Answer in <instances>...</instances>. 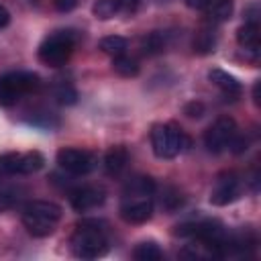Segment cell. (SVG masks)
Segmentation results:
<instances>
[{"instance_id":"obj_1","label":"cell","mask_w":261,"mask_h":261,"mask_svg":"<svg viewBox=\"0 0 261 261\" xmlns=\"http://www.w3.org/2000/svg\"><path fill=\"white\" fill-rule=\"evenodd\" d=\"M155 181L147 175H137L128 179L120 196V216L128 224H143L153 214Z\"/></svg>"},{"instance_id":"obj_2","label":"cell","mask_w":261,"mask_h":261,"mask_svg":"<svg viewBox=\"0 0 261 261\" xmlns=\"http://www.w3.org/2000/svg\"><path fill=\"white\" fill-rule=\"evenodd\" d=\"M71 253L80 259H98L106 255L110 247L108 224L98 218H84L75 224L71 234Z\"/></svg>"},{"instance_id":"obj_3","label":"cell","mask_w":261,"mask_h":261,"mask_svg":"<svg viewBox=\"0 0 261 261\" xmlns=\"http://www.w3.org/2000/svg\"><path fill=\"white\" fill-rule=\"evenodd\" d=\"M61 220V206L49 200H33L22 208V224L29 234L43 239L53 234Z\"/></svg>"},{"instance_id":"obj_4","label":"cell","mask_w":261,"mask_h":261,"mask_svg":"<svg viewBox=\"0 0 261 261\" xmlns=\"http://www.w3.org/2000/svg\"><path fill=\"white\" fill-rule=\"evenodd\" d=\"M77 45V35L71 29H59L49 33L39 45V61L47 67H61L69 61L73 49Z\"/></svg>"},{"instance_id":"obj_5","label":"cell","mask_w":261,"mask_h":261,"mask_svg":"<svg viewBox=\"0 0 261 261\" xmlns=\"http://www.w3.org/2000/svg\"><path fill=\"white\" fill-rule=\"evenodd\" d=\"M151 147L159 159H173L190 147V137L175 122H159L151 128Z\"/></svg>"},{"instance_id":"obj_6","label":"cell","mask_w":261,"mask_h":261,"mask_svg":"<svg viewBox=\"0 0 261 261\" xmlns=\"http://www.w3.org/2000/svg\"><path fill=\"white\" fill-rule=\"evenodd\" d=\"M41 86V77L33 71H8L0 75V106L10 108L20 102L24 96L37 92Z\"/></svg>"},{"instance_id":"obj_7","label":"cell","mask_w":261,"mask_h":261,"mask_svg":"<svg viewBox=\"0 0 261 261\" xmlns=\"http://www.w3.org/2000/svg\"><path fill=\"white\" fill-rule=\"evenodd\" d=\"M245 190V179L237 171H224L216 175L212 190H210V202L214 206H226L237 202L243 196Z\"/></svg>"},{"instance_id":"obj_8","label":"cell","mask_w":261,"mask_h":261,"mask_svg":"<svg viewBox=\"0 0 261 261\" xmlns=\"http://www.w3.org/2000/svg\"><path fill=\"white\" fill-rule=\"evenodd\" d=\"M45 165V157L39 151L6 153L0 157V169L6 175H31Z\"/></svg>"},{"instance_id":"obj_9","label":"cell","mask_w":261,"mask_h":261,"mask_svg":"<svg viewBox=\"0 0 261 261\" xmlns=\"http://www.w3.org/2000/svg\"><path fill=\"white\" fill-rule=\"evenodd\" d=\"M57 163L69 175H88L96 167V155L86 149L63 147L57 151Z\"/></svg>"},{"instance_id":"obj_10","label":"cell","mask_w":261,"mask_h":261,"mask_svg":"<svg viewBox=\"0 0 261 261\" xmlns=\"http://www.w3.org/2000/svg\"><path fill=\"white\" fill-rule=\"evenodd\" d=\"M234 135H237V122L230 116H220L206 128L204 145L210 153H222L228 149Z\"/></svg>"},{"instance_id":"obj_11","label":"cell","mask_w":261,"mask_h":261,"mask_svg":"<svg viewBox=\"0 0 261 261\" xmlns=\"http://www.w3.org/2000/svg\"><path fill=\"white\" fill-rule=\"evenodd\" d=\"M106 200V194L102 188L96 186H77L69 192V204L75 212H88L98 208Z\"/></svg>"},{"instance_id":"obj_12","label":"cell","mask_w":261,"mask_h":261,"mask_svg":"<svg viewBox=\"0 0 261 261\" xmlns=\"http://www.w3.org/2000/svg\"><path fill=\"white\" fill-rule=\"evenodd\" d=\"M237 43L245 51L247 57L257 59L261 51V41H259V20H245V24L237 31Z\"/></svg>"},{"instance_id":"obj_13","label":"cell","mask_w":261,"mask_h":261,"mask_svg":"<svg viewBox=\"0 0 261 261\" xmlns=\"http://www.w3.org/2000/svg\"><path fill=\"white\" fill-rule=\"evenodd\" d=\"M208 80L222 92V96H224L226 100H237V98L241 96V92H243L239 80H237L234 75H230L228 71H224V69H218V67L210 69V71H208Z\"/></svg>"},{"instance_id":"obj_14","label":"cell","mask_w":261,"mask_h":261,"mask_svg":"<svg viewBox=\"0 0 261 261\" xmlns=\"http://www.w3.org/2000/svg\"><path fill=\"white\" fill-rule=\"evenodd\" d=\"M216 43H218V33H216L214 24L208 22V24L200 27L194 35V53H198V55L214 53Z\"/></svg>"},{"instance_id":"obj_15","label":"cell","mask_w":261,"mask_h":261,"mask_svg":"<svg viewBox=\"0 0 261 261\" xmlns=\"http://www.w3.org/2000/svg\"><path fill=\"white\" fill-rule=\"evenodd\" d=\"M126 163H128V151L124 145H116V147H110L104 155V167H106V173L108 175H118L126 169Z\"/></svg>"},{"instance_id":"obj_16","label":"cell","mask_w":261,"mask_h":261,"mask_svg":"<svg viewBox=\"0 0 261 261\" xmlns=\"http://www.w3.org/2000/svg\"><path fill=\"white\" fill-rule=\"evenodd\" d=\"M204 10L208 16V22L212 24L224 22L232 16V0H212Z\"/></svg>"},{"instance_id":"obj_17","label":"cell","mask_w":261,"mask_h":261,"mask_svg":"<svg viewBox=\"0 0 261 261\" xmlns=\"http://www.w3.org/2000/svg\"><path fill=\"white\" fill-rule=\"evenodd\" d=\"M165 47H167V33L163 31H153L141 39V49L145 55H157L165 51Z\"/></svg>"},{"instance_id":"obj_18","label":"cell","mask_w":261,"mask_h":261,"mask_svg":"<svg viewBox=\"0 0 261 261\" xmlns=\"http://www.w3.org/2000/svg\"><path fill=\"white\" fill-rule=\"evenodd\" d=\"M98 47H100L102 53H106V55H110V57H118V55L126 53L128 41H126L124 37H120V35H108V37L100 39Z\"/></svg>"},{"instance_id":"obj_19","label":"cell","mask_w":261,"mask_h":261,"mask_svg":"<svg viewBox=\"0 0 261 261\" xmlns=\"http://www.w3.org/2000/svg\"><path fill=\"white\" fill-rule=\"evenodd\" d=\"M133 257L137 261H161L163 259V251L157 243L153 241H143L133 249Z\"/></svg>"},{"instance_id":"obj_20","label":"cell","mask_w":261,"mask_h":261,"mask_svg":"<svg viewBox=\"0 0 261 261\" xmlns=\"http://www.w3.org/2000/svg\"><path fill=\"white\" fill-rule=\"evenodd\" d=\"M112 69L122 77H135L139 75V61L135 57H128L126 53L112 57Z\"/></svg>"},{"instance_id":"obj_21","label":"cell","mask_w":261,"mask_h":261,"mask_svg":"<svg viewBox=\"0 0 261 261\" xmlns=\"http://www.w3.org/2000/svg\"><path fill=\"white\" fill-rule=\"evenodd\" d=\"M120 12V0H96L92 4V14L98 20H108Z\"/></svg>"},{"instance_id":"obj_22","label":"cell","mask_w":261,"mask_h":261,"mask_svg":"<svg viewBox=\"0 0 261 261\" xmlns=\"http://www.w3.org/2000/svg\"><path fill=\"white\" fill-rule=\"evenodd\" d=\"M53 98H55V102H59L63 106H71V104L77 102V92L71 84L63 82V84H57L53 88Z\"/></svg>"},{"instance_id":"obj_23","label":"cell","mask_w":261,"mask_h":261,"mask_svg":"<svg viewBox=\"0 0 261 261\" xmlns=\"http://www.w3.org/2000/svg\"><path fill=\"white\" fill-rule=\"evenodd\" d=\"M181 194L175 188H165V196H161V206L165 210H175L181 206Z\"/></svg>"},{"instance_id":"obj_24","label":"cell","mask_w":261,"mask_h":261,"mask_svg":"<svg viewBox=\"0 0 261 261\" xmlns=\"http://www.w3.org/2000/svg\"><path fill=\"white\" fill-rule=\"evenodd\" d=\"M141 4H143V0H120V12L135 14Z\"/></svg>"},{"instance_id":"obj_25","label":"cell","mask_w":261,"mask_h":261,"mask_svg":"<svg viewBox=\"0 0 261 261\" xmlns=\"http://www.w3.org/2000/svg\"><path fill=\"white\" fill-rule=\"evenodd\" d=\"M190 118H200L202 116V112H204V106L200 104V102H192V104H188L186 106V110H184Z\"/></svg>"},{"instance_id":"obj_26","label":"cell","mask_w":261,"mask_h":261,"mask_svg":"<svg viewBox=\"0 0 261 261\" xmlns=\"http://www.w3.org/2000/svg\"><path fill=\"white\" fill-rule=\"evenodd\" d=\"M53 6L59 10V12H69L77 6V0H53Z\"/></svg>"},{"instance_id":"obj_27","label":"cell","mask_w":261,"mask_h":261,"mask_svg":"<svg viewBox=\"0 0 261 261\" xmlns=\"http://www.w3.org/2000/svg\"><path fill=\"white\" fill-rule=\"evenodd\" d=\"M210 2H212V0H186V4H188L190 8H196V10H204Z\"/></svg>"},{"instance_id":"obj_28","label":"cell","mask_w":261,"mask_h":261,"mask_svg":"<svg viewBox=\"0 0 261 261\" xmlns=\"http://www.w3.org/2000/svg\"><path fill=\"white\" fill-rule=\"evenodd\" d=\"M8 22H10V12L0 4V29L8 27Z\"/></svg>"},{"instance_id":"obj_29","label":"cell","mask_w":261,"mask_h":261,"mask_svg":"<svg viewBox=\"0 0 261 261\" xmlns=\"http://www.w3.org/2000/svg\"><path fill=\"white\" fill-rule=\"evenodd\" d=\"M253 100L259 106V82H255V86H253Z\"/></svg>"},{"instance_id":"obj_30","label":"cell","mask_w":261,"mask_h":261,"mask_svg":"<svg viewBox=\"0 0 261 261\" xmlns=\"http://www.w3.org/2000/svg\"><path fill=\"white\" fill-rule=\"evenodd\" d=\"M159 2H161V0H159Z\"/></svg>"}]
</instances>
